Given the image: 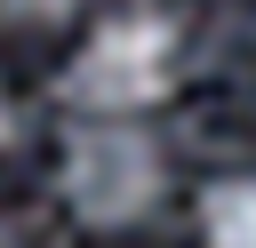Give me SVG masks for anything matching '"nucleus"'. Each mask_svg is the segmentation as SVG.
I'll return each mask as SVG.
<instances>
[{
	"label": "nucleus",
	"instance_id": "1",
	"mask_svg": "<svg viewBox=\"0 0 256 248\" xmlns=\"http://www.w3.org/2000/svg\"><path fill=\"white\" fill-rule=\"evenodd\" d=\"M184 80V32L168 8H112L88 24V40L64 56L56 96L80 120H144Z\"/></svg>",
	"mask_w": 256,
	"mask_h": 248
},
{
	"label": "nucleus",
	"instance_id": "3",
	"mask_svg": "<svg viewBox=\"0 0 256 248\" xmlns=\"http://www.w3.org/2000/svg\"><path fill=\"white\" fill-rule=\"evenodd\" d=\"M200 248H256V176H216L200 184Z\"/></svg>",
	"mask_w": 256,
	"mask_h": 248
},
{
	"label": "nucleus",
	"instance_id": "6",
	"mask_svg": "<svg viewBox=\"0 0 256 248\" xmlns=\"http://www.w3.org/2000/svg\"><path fill=\"white\" fill-rule=\"evenodd\" d=\"M0 248H16V240H8V232H0Z\"/></svg>",
	"mask_w": 256,
	"mask_h": 248
},
{
	"label": "nucleus",
	"instance_id": "2",
	"mask_svg": "<svg viewBox=\"0 0 256 248\" xmlns=\"http://www.w3.org/2000/svg\"><path fill=\"white\" fill-rule=\"evenodd\" d=\"M168 192V152L144 120H80L56 160V200L88 232H128L160 208Z\"/></svg>",
	"mask_w": 256,
	"mask_h": 248
},
{
	"label": "nucleus",
	"instance_id": "4",
	"mask_svg": "<svg viewBox=\"0 0 256 248\" xmlns=\"http://www.w3.org/2000/svg\"><path fill=\"white\" fill-rule=\"evenodd\" d=\"M72 16H80V0H0V24L8 32H56Z\"/></svg>",
	"mask_w": 256,
	"mask_h": 248
},
{
	"label": "nucleus",
	"instance_id": "5",
	"mask_svg": "<svg viewBox=\"0 0 256 248\" xmlns=\"http://www.w3.org/2000/svg\"><path fill=\"white\" fill-rule=\"evenodd\" d=\"M16 120H24V112H16V96H8V80H0V144H16Z\"/></svg>",
	"mask_w": 256,
	"mask_h": 248
}]
</instances>
